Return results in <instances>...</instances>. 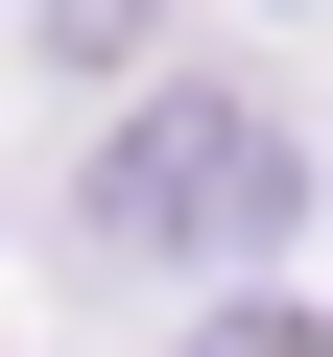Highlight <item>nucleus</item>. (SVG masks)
Returning a JSON list of instances; mask_svg holds the SVG:
<instances>
[{"label": "nucleus", "instance_id": "2", "mask_svg": "<svg viewBox=\"0 0 333 357\" xmlns=\"http://www.w3.org/2000/svg\"><path fill=\"white\" fill-rule=\"evenodd\" d=\"M191 357H309V310H215V333H191Z\"/></svg>", "mask_w": 333, "mask_h": 357}, {"label": "nucleus", "instance_id": "1", "mask_svg": "<svg viewBox=\"0 0 333 357\" xmlns=\"http://www.w3.org/2000/svg\"><path fill=\"white\" fill-rule=\"evenodd\" d=\"M286 215H309V143H286V96H238V72H166V96L72 167V238H95V262H286Z\"/></svg>", "mask_w": 333, "mask_h": 357}]
</instances>
